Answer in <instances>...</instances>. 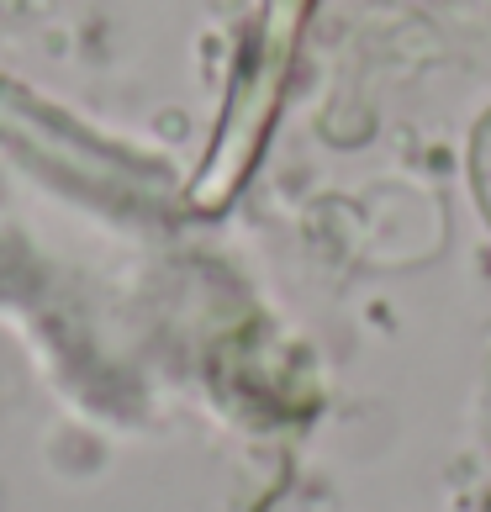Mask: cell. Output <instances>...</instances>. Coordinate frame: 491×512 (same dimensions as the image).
Here are the masks:
<instances>
[{"instance_id":"cell-1","label":"cell","mask_w":491,"mask_h":512,"mask_svg":"<svg viewBox=\"0 0 491 512\" xmlns=\"http://www.w3.org/2000/svg\"><path fill=\"white\" fill-rule=\"evenodd\" d=\"M476 175H481V201L491 212V122L481 127V148H476Z\"/></svg>"}]
</instances>
